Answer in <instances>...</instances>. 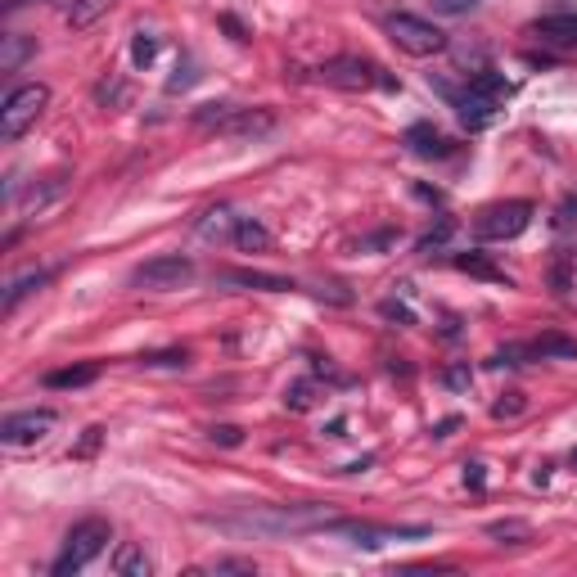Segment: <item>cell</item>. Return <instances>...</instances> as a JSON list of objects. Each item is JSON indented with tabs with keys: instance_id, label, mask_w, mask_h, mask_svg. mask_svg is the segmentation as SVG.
<instances>
[{
	"instance_id": "1",
	"label": "cell",
	"mask_w": 577,
	"mask_h": 577,
	"mask_svg": "<svg viewBox=\"0 0 577 577\" xmlns=\"http://www.w3.org/2000/svg\"><path fill=\"white\" fill-rule=\"evenodd\" d=\"M510 82L501 73H478L464 91H452V104H456V117H461L464 131H487L496 117H501V104L510 100Z\"/></svg>"
},
{
	"instance_id": "2",
	"label": "cell",
	"mask_w": 577,
	"mask_h": 577,
	"mask_svg": "<svg viewBox=\"0 0 577 577\" xmlns=\"http://www.w3.org/2000/svg\"><path fill=\"white\" fill-rule=\"evenodd\" d=\"M114 542V528H109V519H82V523H73L68 528V537H64V551H59V560L50 564V573L55 577H73L82 573L104 546Z\"/></svg>"
},
{
	"instance_id": "3",
	"label": "cell",
	"mask_w": 577,
	"mask_h": 577,
	"mask_svg": "<svg viewBox=\"0 0 577 577\" xmlns=\"http://www.w3.org/2000/svg\"><path fill=\"white\" fill-rule=\"evenodd\" d=\"M316 77H321L325 86H339V91H374V86L397 91V77H393V73H383L374 59H361V55L325 59V64L316 68Z\"/></svg>"
},
{
	"instance_id": "4",
	"label": "cell",
	"mask_w": 577,
	"mask_h": 577,
	"mask_svg": "<svg viewBox=\"0 0 577 577\" xmlns=\"http://www.w3.org/2000/svg\"><path fill=\"white\" fill-rule=\"evenodd\" d=\"M321 532L347 537L352 546H365V551H379V546H388V542H415V537H429L424 523H370V519H330V523H321Z\"/></svg>"
},
{
	"instance_id": "5",
	"label": "cell",
	"mask_w": 577,
	"mask_h": 577,
	"mask_svg": "<svg viewBox=\"0 0 577 577\" xmlns=\"http://www.w3.org/2000/svg\"><path fill=\"white\" fill-rule=\"evenodd\" d=\"M194 126H208L217 135L253 140V135H266L275 126V114L271 109H234V104H199L194 109Z\"/></svg>"
},
{
	"instance_id": "6",
	"label": "cell",
	"mask_w": 577,
	"mask_h": 577,
	"mask_svg": "<svg viewBox=\"0 0 577 577\" xmlns=\"http://www.w3.org/2000/svg\"><path fill=\"white\" fill-rule=\"evenodd\" d=\"M532 226V204L528 199H505V204H487L478 217H473V234L487 239V244H505V239H519V234Z\"/></svg>"
},
{
	"instance_id": "7",
	"label": "cell",
	"mask_w": 577,
	"mask_h": 577,
	"mask_svg": "<svg viewBox=\"0 0 577 577\" xmlns=\"http://www.w3.org/2000/svg\"><path fill=\"white\" fill-rule=\"evenodd\" d=\"M45 104H50V86H41V82L14 86L0 104V140H18L36 117L45 114Z\"/></svg>"
},
{
	"instance_id": "8",
	"label": "cell",
	"mask_w": 577,
	"mask_h": 577,
	"mask_svg": "<svg viewBox=\"0 0 577 577\" xmlns=\"http://www.w3.org/2000/svg\"><path fill=\"white\" fill-rule=\"evenodd\" d=\"M388 36L397 41V50L415 55V59H429L438 50H447V32L420 14H388Z\"/></svg>"
},
{
	"instance_id": "9",
	"label": "cell",
	"mask_w": 577,
	"mask_h": 577,
	"mask_svg": "<svg viewBox=\"0 0 577 577\" xmlns=\"http://www.w3.org/2000/svg\"><path fill=\"white\" fill-rule=\"evenodd\" d=\"M194 280V262L181 257V253H163V257H149L131 271V284L135 289H149V293H172L181 284Z\"/></svg>"
},
{
	"instance_id": "10",
	"label": "cell",
	"mask_w": 577,
	"mask_h": 577,
	"mask_svg": "<svg viewBox=\"0 0 577 577\" xmlns=\"http://www.w3.org/2000/svg\"><path fill=\"white\" fill-rule=\"evenodd\" d=\"M55 424H59V411H50V406L14 411V415L0 420V443H5V447H32V443L50 438Z\"/></svg>"
},
{
	"instance_id": "11",
	"label": "cell",
	"mask_w": 577,
	"mask_h": 577,
	"mask_svg": "<svg viewBox=\"0 0 577 577\" xmlns=\"http://www.w3.org/2000/svg\"><path fill=\"white\" fill-rule=\"evenodd\" d=\"M402 144H406L415 158H452V149H456L433 122H411L406 135H402Z\"/></svg>"
},
{
	"instance_id": "12",
	"label": "cell",
	"mask_w": 577,
	"mask_h": 577,
	"mask_svg": "<svg viewBox=\"0 0 577 577\" xmlns=\"http://www.w3.org/2000/svg\"><path fill=\"white\" fill-rule=\"evenodd\" d=\"M217 284H234V289H266V293H289V289H298L289 275L248 271V266H226V271H217Z\"/></svg>"
},
{
	"instance_id": "13",
	"label": "cell",
	"mask_w": 577,
	"mask_h": 577,
	"mask_svg": "<svg viewBox=\"0 0 577 577\" xmlns=\"http://www.w3.org/2000/svg\"><path fill=\"white\" fill-rule=\"evenodd\" d=\"M532 36H542L555 50H577V9H560L532 23Z\"/></svg>"
},
{
	"instance_id": "14",
	"label": "cell",
	"mask_w": 577,
	"mask_h": 577,
	"mask_svg": "<svg viewBox=\"0 0 577 577\" xmlns=\"http://www.w3.org/2000/svg\"><path fill=\"white\" fill-rule=\"evenodd\" d=\"M194 231L204 234V239H213V244H234L239 213H231V208H208V213L194 222Z\"/></svg>"
},
{
	"instance_id": "15",
	"label": "cell",
	"mask_w": 577,
	"mask_h": 577,
	"mask_svg": "<svg viewBox=\"0 0 577 577\" xmlns=\"http://www.w3.org/2000/svg\"><path fill=\"white\" fill-rule=\"evenodd\" d=\"M32 55H36V36H27V32H5L0 36V73H18Z\"/></svg>"
},
{
	"instance_id": "16",
	"label": "cell",
	"mask_w": 577,
	"mask_h": 577,
	"mask_svg": "<svg viewBox=\"0 0 577 577\" xmlns=\"http://www.w3.org/2000/svg\"><path fill=\"white\" fill-rule=\"evenodd\" d=\"M45 280H50V271H27V275H14V280L5 284V293H0V312L9 316V312H14V307H18L27 293H36Z\"/></svg>"
},
{
	"instance_id": "17",
	"label": "cell",
	"mask_w": 577,
	"mask_h": 577,
	"mask_svg": "<svg viewBox=\"0 0 577 577\" xmlns=\"http://www.w3.org/2000/svg\"><path fill=\"white\" fill-rule=\"evenodd\" d=\"M100 379V361H82V365H64L45 374V388H86Z\"/></svg>"
},
{
	"instance_id": "18",
	"label": "cell",
	"mask_w": 577,
	"mask_h": 577,
	"mask_svg": "<svg viewBox=\"0 0 577 577\" xmlns=\"http://www.w3.org/2000/svg\"><path fill=\"white\" fill-rule=\"evenodd\" d=\"M532 356H542V361H577V339L569 334H542V339H532Z\"/></svg>"
},
{
	"instance_id": "19",
	"label": "cell",
	"mask_w": 577,
	"mask_h": 577,
	"mask_svg": "<svg viewBox=\"0 0 577 577\" xmlns=\"http://www.w3.org/2000/svg\"><path fill=\"white\" fill-rule=\"evenodd\" d=\"M275 239H271V231L262 226V222H253V217H239V231H234V248L239 253H266Z\"/></svg>"
},
{
	"instance_id": "20",
	"label": "cell",
	"mask_w": 577,
	"mask_h": 577,
	"mask_svg": "<svg viewBox=\"0 0 577 577\" xmlns=\"http://www.w3.org/2000/svg\"><path fill=\"white\" fill-rule=\"evenodd\" d=\"M114 9V0H73L68 9H64V18H68V27H77V32H86L95 18H104Z\"/></svg>"
},
{
	"instance_id": "21",
	"label": "cell",
	"mask_w": 577,
	"mask_h": 577,
	"mask_svg": "<svg viewBox=\"0 0 577 577\" xmlns=\"http://www.w3.org/2000/svg\"><path fill=\"white\" fill-rule=\"evenodd\" d=\"M114 573L117 577H149L154 573V560H149L140 546H122L114 555Z\"/></svg>"
},
{
	"instance_id": "22",
	"label": "cell",
	"mask_w": 577,
	"mask_h": 577,
	"mask_svg": "<svg viewBox=\"0 0 577 577\" xmlns=\"http://www.w3.org/2000/svg\"><path fill=\"white\" fill-rule=\"evenodd\" d=\"M452 262H456L461 271H469V275H482V280H496V284H510V275H505L501 266H492V262H487L482 253H456Z\"/></svg>"
},
{
	"instance_id": "23",
	"label": "cell",
	"mask_w": 577,
	"mask_h": 577,
	"mask_svg": "<svg viewBox=\"0 0 577 577\" xmlns=\"http://www.w3.org/2000/svg\"><path fill=\"white\" fill-rule=\"evenodd\" d=\"M487 537H496L501 546L510 542V546H519V542H528L532 537V528L523 523V519H496V523H487Z\"/></svg>"
},
{
	"instance_id": "24",
	"label": "cell",
	"mask_w": 577,
	"mask_h": 577,
	"mask_svg": "<svg viewBox=\"0 0 577 577\" xmlns=\"http://www.w3.org/2000/svg\"><path fill=\"white\" fill-rule=\"evenodd\" d=\"M140 365H144V370H185V365H190V352H185V347L149 352V356H140Z\"/></svg>"
},
{
	"instance_id": "25",
	"label": "cell",
	"mask_w": 577,
	"mask_h": 577,
	"mask_svg": "<svg viewBox=\"0 0 577 577\" xmlns=\"http://www.w3.org/2000/svg\"><path fill=\"white\" fill-rule=\"evenodd\" d=\"M452 231H456V222H452V217H443V222H438L433 231H424V234H420L415 253H433V248H443V244L452 239Z\"/></svg>"
},
{
	"instance_id": "26",
	"label": "cell",
	"mask_w": 577,
	"mask_h": 577,
	"mask_svg": "<svg viewBox=\"0 0 577 577\" xmlns=\"http://www.w3.org/2000/svg\"><path fill=\"white\" fill-rule=\"evenodd\" d=\"M284 406H289V411H307V406H312V383L298 379V383L284 393Z\"/></svg>"
},
{
	"instance_id": "27",
	"label": "cell",
	"mask_w": 577,
	"mask_h": 577,
	"mask_svg": "<svg viewBox=\"0 0 577 577\" xmlns=\"http://www.w3.org/2000/svg\"><path fill=\"white\" fill-rule=\"evenodd\" d=\"M577 226V194H564V204L555 208V231H573Z\"/></svg>"
},
{
	"instance_id": "28",
	"label": "cell",
	"mask_w": 577,
	"mask_h": 577,
	"mask_svg": "<svg viewBox=\"0 0 577 577\" xmlns=\"http://www.w3.org/2000/svg\"><path fill=\"white\" fill-rule=\"evenodd\" d=\"M154 55H158V36L140 32V36H135V45H131V59H135V64H149Z\"/></svg>"
},
{
	"instance_id": "29",
	"label": "cell",
	"mask_w": 577,
	"mask_h": 577,
	"mask_svg": "<svg viewBox=\"0 0 577 577\" xmlns=\"http://www.w3.org/2000/svg\"><path fill=\"white\" fill-rule=\"evenodd\" d=\"M204 573H257V564L253 560H213Z\"/></svg>"
},
{
	"instance_id": "30",
	"label": "cell",
	"mask_w": 577,
	"mask_h": 577,
	"mask_svg": "<svg viewBox=\"0 0 577 577\" xmlns=\"http://www.w3.org/2000/svg\"><path fill=\"white\" fill-rule=\"evenodd\" d=\"M519 411H523V393H505V397L492 406V415H496V420H510V415H519Z\"/></svg>"
},
{
	"instance_id": "31",
	"label": "cell",
	"mask_w": 577,
	"mask_h": 577,
	"mask_svg": "<svg viewBox=\"0 0 577 577\" xmlns=\"http://www.w3.org/2000/svg\"><path fill=\"white\" fill-rule=\"evenodd\" d=\"M443 383H447V388H456V393H461V388H469V383H473V370H469V361L452 365V370L443 374Z\"/></svg>"
},
{
	"instance_id": "32",
	"label": "cell",
	"mask_w": 577,
	"mask_h": 577,
	"mask_svg": "<svg viewBox=\"0 0 577 577\" xmlns=\"http://www.w3.org/2000/svg\"><path fill=\"white\" fill-rule=\"evenodd\" d=\"M208 438H213V443H222V447H239V443H244V429H239V424H217Z\"/></svg>"
},
{
	"instance_id": "33",
	"label": "cell",
	"mask_w": 577,
	"mask_h": 577,
	"mask_svg": "<svg viewBox=\"0 0 577 577\" xmlns=\"http://www.w3.org/2000/svg\"><path fill=\"white\" fill-rule=\"evenodd\" d=\"M433 9L456 18V14H469V9H478V0H433Z\"/></svg>"
},
{
	"instance_id": "34",
	"label": "cell",
	"mask_w": 577,
	"mask_h": 577,
	"mask_svg": "<svg viewBox=\"0 0 577 577\" xmlns=\"http://www.w3.org/2000/svg\"><path fill=\"white\" fill-rule=\"evenodd\" d=\"M464 482H469V487H473V492H482V487H487V464H464Z\"/></svg>"
},
{
	"instance_id": "35",
	"label": "cell",
	"mask_w": 577,
	"mask_h": 577,
	"mask_svg": "<svg viewBox=\"0 0 577 577\" xmlns=\"http://www.w3.org/2000/svg\"><path fill=\"white\" fill-rule=\"evenodd\" d=\"M379 312H383V316H388V321H402V325H411V312H406V307H402V303H393V298H388V303H383V307H379Z\"/></svg>"
},
{
	"instance_id": "36",
	"label": "cell",
	"mask_w": 577,
	"mask_h": 577,
	"mask_svg": "<svg viewBox=\"0 0 577 577\" xmlns=\"http://www.w3.org/2000/svg\"><path fill=\"white\" fill-rule=\"evenodd\" d=\"M100 438H104V429H86V438H82V447H77V456H91V452L100 447Z\"/></svg>"
},
{
	"instance_id": "37",
	"label": "cell",
	"mask_w": 577,
	"mask_h": 577,
	"mask_svg": "<svg viewBox=\"0 0 577 577\" xmlns=\"http://www.w3.org/2000/svg\"><path fill=\"white\" fill-rule=\"evenodd\" d=\"M456 429H461V420H456V415H447V420H443V424L433 429V438H452Z\"/></svg>"
},
{
	"instance_id": "38",
	"label": "cell",
	"mask_w": 577,
	"mask_h": 577,
	"mask_svg": "<svg viewBox=\"0 0 577 577\" xmlns=\"http://www.w3.org/2000/svg\"><path fill=\"white\" fill-rule=\"evenodd\" d=\"M532 482H537V487H546V482H551V464H542V469L532 473Z\"/></svg>"
},
{
	"instance_id": "39",
	"label": "cell",
	"mask_w": 577,
	"mask_h": 577,
	"mask_svg": "<svg viewBox=\"0 0 577 577\" xmlns=\"http://www.w3.org/2000/svg\"><path fill=\"white\" fill-rule=\"evenodd\" d=\"M23 5H32V0H0V14H14V9H23Z\"/></svg>"
},
{
	"instance_id": "40",
	"label": "cell",
	"mask_w": 577,
	"mask_h": 577,
	"mask_svg": "<svg viewBox=\"0 0 577 577\" xmlns=\"http://www.w3.org/2000/svg\"><path fill=\"white\" fill-rule=\"evenodd\" d=\"M569 464H573V469H577V447H573V452H569Z\"/></svg>"
}]
</instances>
